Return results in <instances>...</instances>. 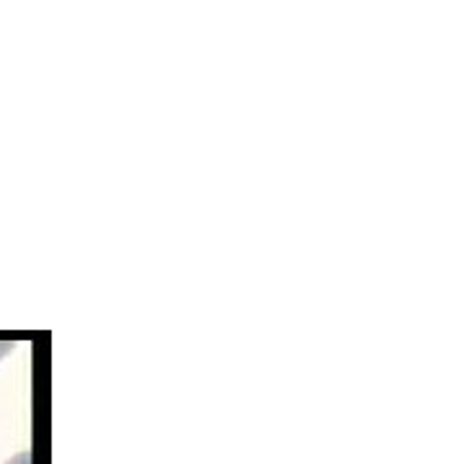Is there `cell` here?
<instances>
[{
    "label": "cell",
    "mask_w": 464,
    "mask_h": 464,
    "mask_svg": "<svg viewBox=\"0 0 464 464\" xmlns=\"http://www.w3.org/2000/svg\"><path fill=\"white\" fill-rule=\"evenodd\" d=\"M8 351H11V343H0V359H3V356H5Z\"/></svg>",
    "instance_id": "1"
}]
</instances>
